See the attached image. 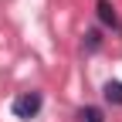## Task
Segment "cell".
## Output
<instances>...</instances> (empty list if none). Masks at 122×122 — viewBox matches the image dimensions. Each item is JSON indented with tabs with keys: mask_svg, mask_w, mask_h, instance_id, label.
Masks as SVG:
<instances>
[{
	"mask_svg": "<svg viewBox=\"0 0 122 122\" xmlns=\"http://www.w3.org/2000/svg\"><path fill=\"white\" fill-rule=\"evenodd\" d=\"M78 119H81V122H105L102 109H92V105H88V109H81V112H78Z\"/></svg>",
	"mask_w": 122,
	"mask_h": 122,
	"instance_id": "5b68a950",
	"label": "cell"
},
{
	"mask_svg": "<svg viewBox=\"0 0 122 122\" xmlns=\"http://www.w3.org/2000/svg\"><path fill=\"white\" fill-rule=\"evenodd\" d=\"M41 105H44V98H41V92H24V95H17L14 98V115L17 119H34L37 112H41Z\"/></svg>",
	"mask_w": 122,
	"mask_h": 122,
	"instance_id": "6da1fadb",
	"label": "cell"
},
{
	"mask_svg": "<svg viewBox=\"0 0 122 122\" xmlns=\"http://www.w3.org/2000/svg\"><path fill=\"white\" fill-rule=\"evenodd\" d=\"M102 95H105V102H112V105H122V81H109L102 88Z\"/></svg>",
	"mask_w": 122,
	"mask_h": 122,
	"instance_id": "3957f363",
	"label": "cell"
},
{
	"mask_svg": "<svg viewBox=\"0 0 122 122\" xmlns=\"http://www.w3.org/2000/svg\"><path fill=\"white\" fill-rule=\"evenodd\" d=\"M98 48H102V30L92 27L88 34H85V51H98Z\"/></svg>",
	"mask_w": 122,
	"mask_h": 122,
	"instance_id": "277c9868",
	"label": "cell"
},
{
	"mask_svg": "<svg viewBox=\"0 0 122 122\" xmlns=\"http://www.w3.org/2000/svg\"><path fill=\"white\" fill-rule=\"evenodd\" d=\"M95 10H98V20H102L105 27H115V30H122V24H119V14H115V7L109 4V0H98V4H95Z\"/></svg>",
	"mask_w": 122,
	"mask_h": 122,
	"instance_id": "7a4b0ae2",
	"label": "cell"
}]
</instances>
